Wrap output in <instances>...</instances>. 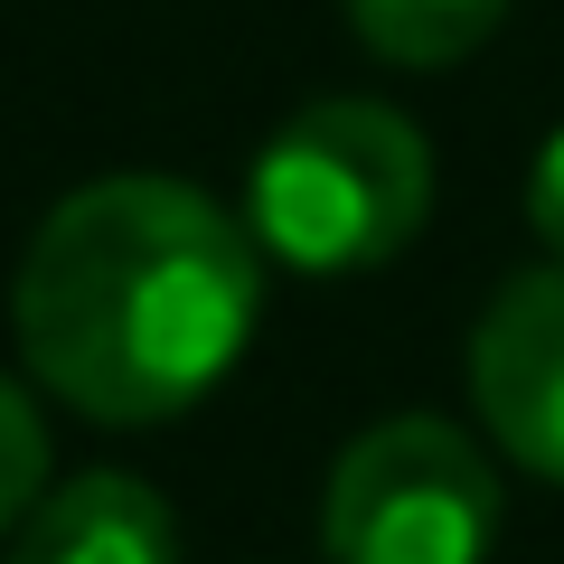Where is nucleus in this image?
I'll return each mask as SVG.
<instances>
[{
  "instance_id": "nucleus-1",
  "label": "nucleus",
  "mask_w": 564,
  "mask_h": 564,
  "mask_svg": "<svg viewBox=\"0 0 564 564\" xmlns=\"http://www.w3.org/2000/svg\"><path fill=\"white\" fill-rule=\"evenodd\" d=\"M10 321L57 404L141 433L236 377L263 321V245L188 180H85L29 236Z\"/></svg>"
},
{
  "instance_id": "nucleus-2",
  "label": "nucleus",
  "mask_w": 564,
  "mask_h": 564,
  "mask_svg": "<svg viewBox=\"0 0 564 564\" xmlns=\"http://www.w3.org/2000/svg\"><path fill=\"white\" fill-rule=\"evenodd\" d=\"M423 207H433V151L395 104L367 95L302 104L254 151V180H245V226L263 263H292L311 282L395 263Z\"/></svg>"
},
{
  "instance_id": "nucleus-3",
  "label": "nucleus",
  "mask_w": 564,
  "mask_h": 564,
  "mask_svg": "<svg viewBox=\"0 0 564 564\" xmlns=\"http://www.w3.org/2000/svg\"><path fill=\"white\" fill-rule=\"evenodd\" d=\"M321 545L329 564H489L499 470L443 414H386L329 470Z\"/></svg>"
},
{
  "instance_id": "nucleus-4",
  "label": "nucleus",
  "mask_w": 564,
  "mask_h": 564,
  "mask_svg": "<svg viewBox=\"0 0 564 564\" xmlns=\"http://www.w3.org/2000/svg\"><path fill=\"white\" fill-rule=\"evenodd\" d=\"M470 404L489 443L536 480H564V263L518 273L470 329Z\"/></svg>"
},
{
  "instance_id": "nucleus-5",
  "label": "nucleus",
  "mask_w": 564,
  "mask_h": 564,
  "mask_svg": "<svg viewBox=\"0 0 564 564\" xmlns=\"http://www.w3.org/2000/svg\"><path fill=\"white\" fill-rule=\"evenodd\" d=\"M10 564H180V518L132 470H76L20 518Z\"/></svg>"
},
{
  "instance_id": "nucleus-6",
  "label": "nucleus",
  "mask_w": 564,
  "mask_h": 564,
  "mask_svg": "<svg viewBox=\"0 0 564 564\" xmlns=\"http://www.w3.org/2000/svg\"><path fill=\"white\" fill-rule=\"evenodd\" d=\"M518 0H348V29L386 66H462L470 47L499 39Z\"/></svg>"
},
{
  "instance_id": "nucleus-7",
  "label": "nucleus",
  "mask_w": 564,
  "mask_h": 564,
  "mask_svg": "<svg viewBox=\"0 0 564 564\" xmlns=\"http://www.w3.org/2000/svg\"><path fill=\"white\" fill-rule=\"evenodd\" d=\"M47 499V423L20 386L0 377V536H20V518Z\"/></svg>"
},
{
  "instance_id": "nucleus-8",
  "label": "nucleus",
  "mask_w": 564,
  "mask_h": 564,
  "mask_svg": "<svg viewBox=\"0 0 564 564\" xmlns=\"http://www.w3.org/2000/svg\"><path fill=\"white\" fill-rule=\"evenodd\" d=\"M527 217H536V236H545V254L564 263V132L536 151V170H527Z\"/></svg>"
}]
</instances>
